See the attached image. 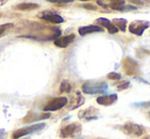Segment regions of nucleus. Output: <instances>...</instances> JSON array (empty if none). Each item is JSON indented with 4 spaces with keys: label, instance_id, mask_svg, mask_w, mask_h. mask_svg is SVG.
<instances>
[{
    "label": "nucleus",
    "instance_id": "1",
    "mask_svg": "<svg viewBox=\"0 0 150 139\" xmlns=\"http://www.w3.org/2000/svg\"><path fill=\"white\" fill-rule=\"evenodd\" d=\"M108 89L104 81H87L83 84L82 90L85 94H102Z\"/></svg>",
    "mask_w": 150,
    "mask_h": 139
},
{
    "label": "nucleus",
    "instance_id": "2",
    "mask_svg": "<svg viewBox=\"0 0 150 139\" xmlns=\"http://www.w3.org/2000/svg\"><path fill=\"white\" fill-rule=\"evenodd\" d=\"M120 129L124 132L126 135H130L133 137H140L145 133L146 129L144 126L139 125V124L133 123V122H126L120 126Z\"/></svg>",
    "mask_w": 150,
    "mask_h": 139
},
{
    "label": "nucleus",
    "instance_id": "3",
    "mask_svg": "<svg viewBox=\"0 0 150 139\" xmlns=\"http://www.w3.org/2000/svg\"><path fill=\"white\" fill-rule=\"evenodd\" d=\"M82 125L79 123H71L69 125L64 126L60 129L59 136L61 138H69V137H75L76 135L81 132Z\"/></svg>",
    "mask_w": 150,
    "mask_h": 139
},
{
    "label": "nucleus",
    "instance_id": "4",
    "mask_svg": "<svg viewBox=\"0 0 150 139\" xmlns=\"http://www.w3.org/2000/svg\"><path fill=\"white\" fill-rule=\"evenodd\" d=\"M43 127H45V124L44 123L35 124V125L29 126V127L22 128V129L16 130V131H14L13 133H12V138L18 139V138H21V137H24V136H27V135L32 134V133H35V132L43 129Z\"/></svg>",
    "mask_w": 150,
    "mask_h": 139
},
{
    "label": "nucleus",
    "instance_id": "5",
    "mask_svg": "<svg viewBox=\"0 0 150 139\" xmlns=\"http://www.w3.org/2000/svg\"><path fill=\"white\" fill-rule=\"evenodd\" d=\"M67 98L64 96H59V97H55L51 99L50 101L47 102V104L43 107L44 111H58V109H62L63 106L67 104Z\"/></svg>",
    "mask_w": 150,
    "mask_h": 139
},
{
    "label": "nucleus",
    "instance_id": "6",
    "mask_svg": "<svg viewBox=\"0 0 150 139\" xmlns=\"http://www.w3.org/2000/svg\"><path fill=\"white\" fill-rule=\"evenodd\" d=\"M150 27V23L148 21H134L129 25V31L132 34L137 36H142L144 31Z\"/></svg>",
    "mask_w": 150,
    "mask_h": 139
},
{
    "label": "nucleus",
    "instance_id": "7",
    "mask_svg": "<svg viewBox=\"0 0 150 139\" xmlns=\"http://www.w3.org/2000/svg\"><path fill=\"white\" fill-rule=\"evenodd\" d=\"M122 68H124L127 75L135 76L139 73L138 62L135 60H133L132 57H129V56H127L122 62Z\"/></svg>",
    "mask_w": 150,
    "mask_h": 139
},
{
    "label": "nucleus",
    "instance_id": "8",
    "mask_svg": "<svg viewBox=\"0 0 150 139\" xmlns=\"http://www.w3.org/2000/svg\"><path fill=\"white\" fill-rule=\"evenodd\" d=\"M39 18L44 21H46V22L52 23V24H61V23L64 22L62 16L57 13H55V12H52V11L42 12L41 14H39Z\"/></svg>",
    "mask_w": 150,
    "mask_h": 139
},
{
    "label": "nucleus",
    "instance_id": "9",
    "mask_svg": "<svg viewBox=\"0 0 150 139\" xmlns=\"http://www.w3.org/2000/svg\"><path fill=\"white\" fill-rule=\"evenodd\" d=\"M80 119H84L86 121H91V120L98 119V109L94 107H88L87 109H84L79 113Z\"/></svg>",
    "mask_w": 150,
    "mask_h": 139
},
{
    "label": "nucleus",
    "instance_id": "10",
    "mask_svg": "<svg viewBox=\"0 0 150 139\" xmlns=\"http://www.w3.org/2000/svg\"><path fill=\"white\" fill-rule=\"evenodd\" d=\"M96 24H97V26L99 25V27H101V28L107 29L109 34H117V33L119 32V30L113 26L111 21L107 20L106 18H98L96 20Z\"/></svg>",
    "mask_w": 150,
    "mask_h": 139
},
{
    "label": "nucleus",
    "instance_id": "11",
    "mask_svg": "<svg viewBox=\"0 0 150 139\" xmlns=\"http://www.w3.org/2000/svg\"><path fill=\"white\" fill-rule=\"evenodd\" d=\"M75 34H69L67 36H63V37H58L56 39H54V45L60 48H65L75 40Z\"/></svg>",
    "mask_w": 150,
    "mask_h": 139
},
{
    "label": "nucleus",
    "instance_id": "12",
    "mask_svg": "<svg viewBox=\"0 0 150 139\" xmlns=\"http://www.w3.org/2000/svg\"><path fill=\"white\" fill-rule=\"evenodd\" d=\"M117 95L113 93V94H108V95L99 96V97H97L96 101L98 104L107 106V105H111L115 104V102H117Z\"/></svg>",
    "mask_w": 150,
    "mask_h": 139
},
{
    "label": "nucleus",
    "instance_id": "13",
    "mask_svg": "<svg viewBox=\"0 0 150 139\" xmlns=\"http://www.w3.org/2000/svg\"><path fill=\"white\" fill-rule=\"evenodd\" d=\"M79 34L81 36H86L88 34H92V33H101L103 32V28L97 26V25H90V26H85L79 28Z\"/></svg>",
    "mask_w": 150,
    "mask_h": 139
},
{
    "label": "nucleus",
    "instance_id": "14",
    "mask_svg": "<svg viewBox=\"0 0 150 139\" xmlns=\"http://www.w3.org/2000/svg\"><path fill=\"white\" fill-rule=\"evenodd\" d=\"M111 23L119 31L120 30L122 32H126L127 25H128V21L126 18H113Z\"/></svg>",
    "mask_w": 150,
    "mask_h": 139
},
{
    "label": "nucleus",
    "instance_id": "15",
    "mask_svg": "<svg viewBox=\"0 0 150 139\" xmlns=\"http://www.w3.org/2000/svg\"><path fill=\"white\" fill-rule=\"evenodd\" d=\"M73 89V85L69 83L67 80H63L60 84V87H59V90L61 93H69Z\"/></svg>",
    "mask_w": 150,
    "mask_h": 139
},
{
    "label": "nucleus",
    "instance_id": "16",
    "mask_svg": "<svg viewBox=\"0 0 150 139\" xmlns=\"http://www.w3.org/2000/svg\"><path fill=\"white\" fill-rule=\"evenodd\" d=\"M38 7H39V5L34 3H22L16 6V9H20V10H31V9H36Z\"/></svg>",
    "mask_w": 150,
    "mask_h": 139
},
{
    "label": "nucleus",
    "instance_id": "17",
    "mask_svg": "<svg viewBox=\"0 0 150 139\" xmlns=\"http://www.w3.org/2000/svg\"><path fill=\"white\" fill-rule=\"evenodd\" d=\"M125 4H126V1H124V0H113V1L109 2V7L111 9L120 10Z\"/></svg>",
    "mask_w": 150,
    "mask_h": 139
},
{
    "label": "nucleus",
    "instance_id": "18",
    "mask_svg": "<svg viewBox=\"0 0 150 139\" xmlns=\"http://www.w3.org/2000/svg\"><path fill=\"white\" fill-rule=\"evenodd\" d=\"M130 87V81H122V83H120L117 85V91H122V90H126Z\"/></svg>",
    "mask_w": 150,
    "mask_h": 139
},
{
    "label": "nucleus",
    "instance_id": "19",
    "mask_svg": "<svg viewBox=\"0 0 150 139\" xmlns=\"http://www.w3.org/2000/svg\"><path fill=\"white\" fill-rule=\"evenodd\" d=\"M107 78L109 80H120L122 79V75L120 73H117V72H111L107 75Z\"/></svg>",
    "mask_w": 150,
    "mask_h": 139
},
{
    "label": "nucleus",
    "instance_id": "20",
    "mask_svg": "<svg viewBox=\"0 0 150 139\" xmlns=\"http://www.w3.org/2000/svg\"><path fill=\"white\" fill-rule=\"evenodd\" d=\"M137 9H138V8H137L136 6L131 5V4H128V5L125 4V5L120 9V11H129V10H137Z\"/></svg>",
    "mask_w": 150,
    "mask_h": 139
},
{
    "label": "nucleus",
    "instance_id": "21",
    "mask_svg": "<svg viewBox=\"0 0 150 139\" xmlns=\"http://www.w3.org/2000/svg\"><path fill=\"white\" fill-rule=\"evenodd\" d=\"M12 27V25L11 24H5V25H1L0 26V36H1L2 34H3L4 32H5L7 29H9V28H11Z\"/></svg>",
    "mask_w": 150,
    "mask_h": 139
},
{
    "label": "nucleus",
    "instance_id": "22",
    "mask_svg": "<svg viewBox=\"0 0 150 139\" xmlns=\"http://www.w3.org/2000/svg\"><path fill=\"white\" fill-rule=\"evenodd\" d=\"M49 2L51 3H56V4H67V3H71V0H50Z\"/></svg>",
    "mask_w": 150,
    "mask_h": 139
},
{
    "label": "nucleus",
    "instance_id": "23",
    "mask_svg": "<svg viewBox=\"0 0 150 139\" xmlns=\"http://www.w3.org/2000/svg\"><path fill=\"white\" fill-rule=\"evenodd\" d=\"M134 106L141 107V106H150V101L148 102H136L135 104H133Z\"/></svg>",
    "mask_w": 150,
    "mask_h": 139
},
{
    "label": "nucleus",
    "instance_id": "24",
    "mask_svg": "<svg viewBox=\"0 0 150 139\" xmlns=\"http://www.w3.org/2000/svg\"><path fill=\"white\" fill-rule=\"evenodd\" d=\"M83 6L87 9H92V10H96V6L93 5L91 3H86V4H83Z\"/></svg>",
    "mask_w": 150,
    "mask_h": 139
},
{
    "label": "nucleus",
    "instance_id": "25",
    "mask_svg": "<svg viewBox=\"0 0 150 139\" xmlns=\"http://www.w3.org/2000/svg\"><path fill=\"white\" fill-rule=\"evenodd\" d=\"M142 139H150V135H145Z\"/></svg>",
    "mask_w": 150,
    "mask_h": 139
},
{
    "label": "nucleus",
    "instance_id": "26",
    "mask_svg": "<svg viewBox=\"0 0 150 139\" xmlns=\"http://www.w3.org/2000/svg\"><path fill=\"white\" fill-rule=\"evenodd\" d=\"M147 116H148V118H149V120H150V111H148V113H147Z\"/></svg>",
    "mask_w": 150,
    "mask_h": 139
}]
</instances>
